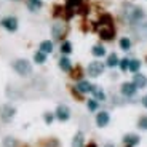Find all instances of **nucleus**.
I'll return each instance as SVG.
<instances>
[{"mask_svg":"<svg viewBox=\"0 0 147 147\" xmlns=\"http://www.w3.org/2000/svg\"><path fill=\"white\" fill-rule=\"evenodd\" d=\"M141 69V61L139 59H129V66H128V70L133 74H138Z\"/></svg>","mask_w":147,"mask_h":147,"instance_id":"obj_21","label":"nucleus"},{"mask_svg":"<svg viewBox=\"0 0 147 147\" xmlns=\"http://www.w3.org/2000/svg\"><path fill=\"white\" fill-rule=\"evenodd\" d=\"M11 67H13V70L18 74L19 77H29L30 74H32V64L24 58L15 59L11 63Z\"/></svg>","mask_w":147,"mask_h":147,"instance_id":"obj_2","label":"nucleus"},{"mask_svg":"<svg viewBox=\"0 0 147 147\" xmlns=\"http://www.w3.org/2000/svg\"><path fill=\"white\" fill-rule=\"evenodd\" d=\"M118 63H120V59H118V56L115 55V53H110L109 56H107V61H106V66L110 67V69H114V67L118 66Z\"/></svg>","mask_w":147,"mask_h":147,"instance_id":"obj_17","label":"nucleus"},{"mask_svg":"<svg viewBox=\"0 0 147 147\" xmlns=\"http://www.w3.org/2000/svg\"><path fill=\"white\" fill-rule=\"evenodd\" d=\"M66 2H67V7L69 8H78L83 3V0H66Z\"/></svg>","mask_w":147,"mask_h":147,"instance_id":"obj_29","label":"nucleus"},{"mask_svg":"<svg viewBox=\"0 0 147 147\" xmlns=\"http://www.w3.org/2000/svg\"><path fill=\"white\" fill-rule=\"evenodd\" d=\"M93 98H94L96 101H106V93H104V90L101 88V86H93Z\"/></svg>","mask_w":147,"mask_h":147,"instance_id":"obj_16","label":"nucleus"},{"mask_svg":"<svg viewBox=\"0 0 147 147\" xmlns=\"http://www.w3.org/2000/svg\"><path fill=\"white\" fill-rule=\"evenodd\" d=\"M66 32H67V27H66V24L61 22V21H56L51 26V37L55 40H63Z\"/></svg>","mask_w":147,"mask_h":147,"instance_id":"obj_6","label":"nucleus"},{"mask_svg":"<svg viewBox=\"0 0 147 147\" xmlns=\"http://www.w3.org/2000/svg\"><path fill=\"white\" fill-rule=\"evenodd\" d=\"M85 147H98V146H96V142H90V144H86Z\"/></svg>","mask_w":147,"mask_h":147,"instance_id":"obj_33","label":"nucleus"},{"mask_svg":"<svg viewBox=\"0 0 147 147\" xmlns=\"http://www.w3.org/2000/svg\"><path fill=\"white\" fill-rule=\"evenodd\" d=\"M2 146L3 147H18V139L13 136H5L2 141Z\"/></svg>","mask_w":147,"mask_h":147,"instance_id":"obj_19","label":"nucleus"},{"mask_svg":"<svg viewBox=\"0 0 147 147\" xmlns=\"http://www.w3.org/2000/svg\"><path fill=\"white\" fill-rule=\"evenodd\" d=\"M27 8L30 11H38L42 8V2H35V0H27Z\"/></svg>","mask_w":147,"mask_h":147,"instance_id":"obj_25","label":"nucleus"},{"mask_svg":"<svg viewBox=\"0 0 147 147\" xmlns=\"http://www.w3.org/2000/svg\"><path fill=\"white\" fill-rule=\"evenodd\" d=\"M86 107H88L90 112H96V110L99 109V101H96L94 98H93V99H90L88 102H86Z\"/></svg>","mask_w":147,"mask_h":147,"instance_id":"obj_26","label":"nucleus"},{"mask_svg":"<svg viewBox=\"0 0 147 147\" xmlns=\"http://www.w3.org/2000/svg\"><path fill=\"white\" fill-rule=\"evenodd\" d=\"M55 114H51V112H45L43 114V120H45V123L47 125H51L53 121H55Z\"/></svg>","mask_w":147,"mask_h":147,"instance_id":"obj_28","label":"nucleus"},{"mask_svg":"<svg viewBox=\"0 0 147 147\" xmlns=\"http://www.w3.org/2000/svg\"><path fill=\"white\" fill-rule=\"evenodd\" d=\"M133 83L136 85V88H146L147 85V77L144 74H134V77H133Z\"/></svg>","mask_w":147,"mask_h":147,"instance_id":"obj_13","label":"nucleus"},{"mask_svg":"<svg viewBox=\"0 0 147 147\" xmlns=\"http://www.w3.org/2000/svg\"><path fill=\"white\" fill-rule=\"evenodd\" d=\"M138 128L146 131L147 129V117H141L139 120H138Z\"/></svg>","mask_w":147,"mask_h":147,"instance_id":"obj_30","label":"nucleus"},{"mask_svg":"<svg viewBox=\"0 0 147 147\" xmlns=\"http://www.w3.org/2000/svg\"><path fill=\"white\" fill-rule=\"evenodd\" d=\"M72 147H85V136L83 131H77L72 139Z\"/></svg>","mask_w":147,"mask_h":147,"instance_id":"obj_14","label":"nucleus"},{"mask_svg":"<svg viewBox=\"0 0 147 147\" xmlns=\"http://www.w3.org/2000/svg\"><path fill=\"white\" fill-rule=\"evenodd\" d=\"M58 64H59V69L63 70V72H72V63H70L69 56H64L63 55L61 58H59Z\"/></svg>","mask_w":147,"mask_h":147,"instance_id":"obj_12","label":"nucleus"},{"mask_svg":"<svg viewBox=\"0 0 147 147\" xmlns=\"http://www.w3.org/2000/svg\"><path fill=\"white\" fill-rule=\"evenodd\" d=\"M120 93H121V96H125V98H133V96L138 93V88L133 82H123L121 86H120Z\"/></svg>","mask_w":147,"mask_h":147,"instance_id":"obj_7","label":"nucleus"},{"mask_svg":"<svg viewBox=\"0 0 147 147\" xmlns=\"http://www.w3.org/2000/svg\"><path fill=\"white\" fill-rule=\"evenodd\" d=\"M34 63H35V64H45V63H47V55L38 50V51L34 55Z\"/></svg>","mask_w":147,"mask_h":147,"instance_id":"obj_22","label":"nucleus"},{"mask_svg":"<svg viewBox=\"0 0 147 147\" xmlns=\"http://www.w3.org/2000/svg\"><path fill=\"white\" fill-rule=\"evenodd\" d=\"M128 66H129V59H128V58L120 59V63H118V67H120L121 72H126V70H128Z\"/></svg>","mask_w":147,"mask_h":147,"instance_id":"obj_27","label":"nucleus"},{"mask_svg":"<svg viewBox=\"0 0 147 147\" xmlns=\"http://www.w3.org/2000/svg\"><path fill=\"white\" fill-rule=\"evenodd\" d=\"M0 26L3 27L5 30H8V32H16L19 22L16 16H5V18L0 19Z\"/></svg>","mask_w":147,"mask_h":147,"instance_id":"obj_5","label":"nucleus"},{"mask_svg":"<svg viewBox=\"0 0 147 147\" xmlns=\"http://www.w3.org/2000/svg\"><path fill=\"white\" fill-rule=\"evenodd\" d=\"M91 53H93L94 58H102V56H106V48H104L101 43H96V45H93Z\"/></svg>","mask_w":147,"mask_h":147,"instance_id":"obj_15","label":"nucleus"},{"mask_svg":"<svg viewBox=\"0 0 147 147\" xmlns=\"http://www.w3.org/2000/svg\"><path fill=\"white\" fill-rule=\"evenodd\" d=\"M16 115V107L11 104H3L0 106V120L3 123H10Z\"/></svg>","mask_w":147,"mask_h":147,"instance_id":"obj_3","label":"nucleus"},{"mask_svg":"<svg viewBox=\"0 0 147 147\" xmlns=\"http://www.w3.org/2000/svg\"><path fill=\"white\" fill-rule=\"evenodd\" d=\"M118 45H120V48L123 50V51H128L129 48H131V40H129L128 37H121L120 42H118Z\"/></svg>","mask_w":147,"mask_h":147,"instance_id":"obj_24","label":"nucleus"},{"mask_svg":"<svg viewBox=\"0 0 147 147\" xmlns=\"http://www.w3.org/2000/svg\"><path fill=\"white\" fill-rule=\"evenodd\" d=\"M93 86H94V85H91L88 80H78L77 85H75V90H77L80 94H86V93L93 91Z\"/></svg>","mask_w":147,"mask_h":147,"instance_id":"obj_10","label":"nucleus"},{"mask_svg":"<svg viewBox=\"0 0 147 147\" xmlns=\"http://www.w3.org/2000/svg\"><path fill=\"white\" fill-rule=\"evenodd\" d=\"M53 42L51 40H43L40 42V51H43L45 55H50V53H53Z\"/></svg>","mask_w":147,"mask_h":147,"instance_id":"obj_18","label":"nucleus"},{"mask_svg":"<svg viewBox=\"0 0 147 147\" xmlns=\"http://www.w3.org/2000/svg\"><path fill=\"white\" fill-rule=\"evenodd\" d=\"M102 147H115V144H112V142H107V144H104Z\"/></svg>","mask_w":147,"mask_h":147,"instance_id":"obj_32","label":"nucleus"},{"mask_svg":"<svg viewBox=\"0 0 147 147\" xmlns=\"http://www.w3.org/2000/svg\"><path fill=\"white\" fill-rule=\"evenodd\" d=\"M121 16L128 24L131 26H136L139 22H142L144 19V10L138 5H133V3H125L123 5V10H121Z\"/></svg>","mask_w":147,"mask_h":147,"instance_id":"obj_1","label":"nucleus"},{"mask_svg":"<svg viewBox=\"0 0 147 147\" xmlns=\"http://www.w3.org/2000/svg\"><path fill=\"white\" fill-rule=\"evenodd\" d=\"M35 2H42V0H35Z\"/></svg>","mask_w":147,"mask_h":147,"instance_id":"obj_35","label":"nucleus"},{"mask_svg":"<svg viewBox=\"0 0 147 147\" xmlns=\"http://www.w3.org/2000/svg\"><path fill=\"white\" fill-rule=\"evenodd\" d=\"M109 123H110V114L109 112H107V110L98 112V115H96V126H98V128H106Z\"/></svg>","mask_w":147,"mask_h":147,"instance_id":"obj_9","label":"nucleus"},{"mask_svg":"<svg viewBox=\"0 0 147 147\" xmlns=\"http://www.w3.org/2000/svg\"><path fill=\"white\" fill-rule=\"evenodd\" d=\"M136 34L141 37V38H147V22H139L136 24Z\"/></svg>","mask_w":147,"mask_h":147,"instance_id":"obj_20","label":"nucleus"},{"mask_svg":"<svg viewBox=\"0 0 147 147\" xmlns=\"http://www.w3.org/2000/svg\"><path fill=\"white\" fill-rule=\"evenodd\" d=\"M55 117L58 118L59 121H67L70 118V109L66 104H59L55 110Z\"/></svg>","mask_w":147,"mask_h":147,"instance_id":"obj_8","label":"nucleus"},{"mask_svg":"<svg viewBox=\"0 0 147 147\" xmlns=\"http://www.w3.org/2000/svg\"><path fill=\"white\" fill-rule=\"evenodd\" d=\"M141 102H142V106H144V107H146V109H147V94L144 96L142 99H141Z\"/></svg>","mask_w":147,"mask_h":147,"instance_id":"obj_31","label":"nucleus"},{"mask_svg":"<svg viewBox=\"0 0 147 147\" xmlns=\"http://www.w3.org/2000/svg\"><path fill=\"white\" fill-rule=\"evenodd\" d=\"M61 53H63L64 56H67V55L72 53V43H70L69 40H64L63 43H61Z\"/></svg>","mask_w":147,"mask_h":147,"instance_id":"obj_23","label":"nucleus"},{"mask_svg":"<svg viewBox=\"0 0 147 147\" xmlns=\"http://www.w3.org/2000/svg\"><path fill=\"white\" fill-rule=\"evenodd\" d=\"M123 144L125 146H129V147H136L138 144H139V141H141V138L138 136V134H134V133H128V134H125L123 136Z\"/></svg>","mask_w":147,"mask_h":147,"instance_id":"obj_11","label":"nucleus"},{"mask_svg":"<svg viewBox=\"0 0 147 147\" xmlns=\"http://www.w3.org/2000/svg\"><path fill=\"white\" fill-rule=\"evenodd\" d=\"M106 70V64H102L101 61H91L86 67V74L93 78H98L99 75H102Z\"/></svg>","mask_w":147,"mask_h":147,"instance_id":"obj_4","label":"nucleus"},{"mask_svg":"<svg viewBox=\"0 0 147 147\" xmlns=\"http://www.w3.org/2000/svg\"><path fill=\"white\" fill-rule=\"evenodd\" d=\"M8 2H21V0H8Z\"/></svg>","mask_w":147,"mask_h":147,"instance_id":"obj_34","label":"nucleus"}]
</instances>
